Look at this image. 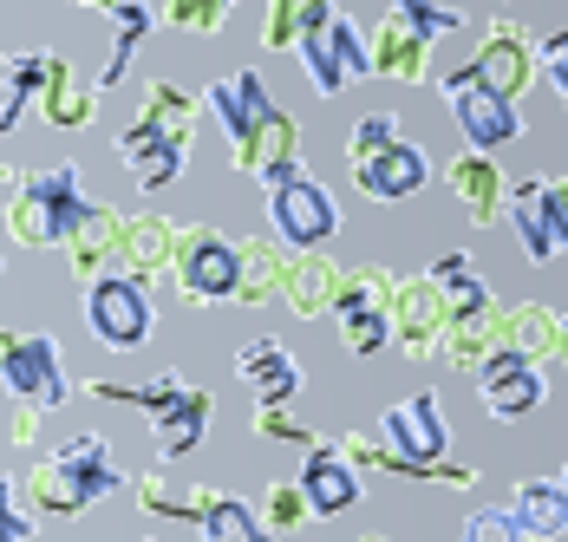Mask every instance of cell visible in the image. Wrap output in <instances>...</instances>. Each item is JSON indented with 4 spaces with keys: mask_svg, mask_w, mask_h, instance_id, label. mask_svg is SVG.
<instances>
[{
    "mask_svg": "<svg viewBox=\"0 0 568 542\" xmlns=\"http://www.w3.org/2000/svg\"><path fill=\"white\" fill-rule=\"evenodd\" d=\"M118 484H124V471H118V458H112V438L79 432V438H65L53 458H40L20 490H27V503L47 510V516H79V510L105 503Z\"/></svg>",
    "mask_w": 568,
    "mask_h": 542,
    "instance_id": "1",
    "label": "cell"
},
{
    "mask_svg": "<svg viewBox=\"0 0 568 542\" xmlns=\"http://www.w3.org/2000/svg\"><path fill=\"white\" fill-rule=\"evenodd\" d=\"M393 288L398 274L393 269H346L341 281V301H334V321H341V340L353 360H373L393 347Z\"/></svg>",
    "mask_w": 568,
    "mask_h": 542,
    "instance_id": "2",
    "label": "cell"
},
{
    "mask_svg": "<svg viewBox=\"0 0 568 542\" xmlns=\"http://www.w3.org/2000/svg\"><path fill=\"white\" fill-rule=\"evenodd\" d=\"M85 327L99 347L112 353H138L158 327V308H151V288L138 274H99L85 281Z\"/></svg>",
    "mask_w": 568,
    "mask_h": 542,
    "instance_id": "3",
    "label": "cell"
},
{
    "mask_svg": "<svg viewBox=\"0 0 568 542\" xmlns=\"http://www.w3.org/2000/svg\"><path fill=\"white\" fill-rule=\"evenodd\" d=\"M470 79L504 99V106H523V92L536 86V33L516 20V13H490L484 20V40L470 53Z\"/></svg>",
    "mask_w": 568,
    "mask_h": 542,
    "instance_id": "4",
    "label": "cell"
},
{
    "mask_svg": "<svg viewBox=\"0 0 568 542\" xmlns=\"http://www.w3.org/2000/svg\"><path fill=\"white\" fill-rule=\"evenodd\" d=\"M268 229L287 255H314L341 235V203L321 177H294L282 190H268Z\"/></svg>",
    "mask_w": 568,
    "mask_h": 542,
    "instance_id": "5",
    "label": "cell"
},
{
    "mask_svg": "<svg viewBox=\"0 0 568 542\" xmlns=\"http://www.w3.org/2000/svg\"><path fill=\"white\" fill-rule=\"evenodd\" d=\"M176 294L190 308H216L235 301V235L210 229V222H183V242H176Z\"/></svg>",
    "mask_w": 568,
    "mask_h": 542,
    "instance_id": "6",
    "label": "cell"
},
{
    "mask_svg": "<svg viewBox=\"0 0 568 542\" xmlns=\"http://www.w3.org/2000/svg\"><path fill=\"white\" fill-rule=\"evenodd\" d=\"M0 385H7L20 405L59 412V405L72 399V380H65V353H59L53 333H13L7 353H0Z\"/></svg>",
    "mask_w": 568,
    "mask_h": 542,
    "instance_id": "7",
    "label": "cell"
},
{
    "mask_svg": "<svg viewBox=\"0 0 568 542\" xmlns=\"http://www.w3.org/2000/svg\"><path fill=\"white\" fill-rule=\"evenodd\" d=\"M445 111H452V124L464 131V151H504L523 138V111L504 106V99H490L477 79H470V66H457L445 72Z\"/></svg>",
    "mask_w": 568,
    "mask_h": 542,
    "instance_id": "8",
    "label": "cell"
},
{
    "mask_svg": "<svg viewBox=\"0 0 568 542\" xmlns=\"http://www.w3.org/2000/svg\"><path fill=\"white\" fill-rule=\"evenodd\" d=\"M445 321H452V308H445V294L432 288V274H398V288H393V347L412 360V367L438 360Z\"/></svg>",
    "mask_w": 568,
    "mask_h": 542,
    "instance_id": "9",
    "label": "cell"
},
{
    "mask_svg": "<svg viewBox=\"0 0 568 542\" xmlns=\"http://www.w3.org/2000/svg\"><path fill=\"white\" fill-rule=\"evenodd\" d=\"M190 124H151V118H131L124 131H118V158L124 170L138 177V190H171L176 177H183V163H190Z\"/></svg>",
    "mask_w": 568,
    "mask_h": 542,
    "instance_id": "10",
    "label": "cell"
},
{
    "mask_svg": "<svg viewBox=\"0 0 568 542\" xmlns=\"http://www.w3.org/2000/svg\"><path fill=\"white\" fill-rule=\"evenodd\" d=\"M477 399H484V412L497 419V425H523L529 412H542V399H549V373L536 367V360H516V353H490L477 373Z\"/></svg>",
    "mask_w": 568,
    "mask_h": 542,
    "instance_id": "11",
    "label": "cell"
},
{
    "mask_svg": "<svg viewBox=\"0 0 568 542\" xmlns=\"http://www.w3.org/2000/svg\"><path fill=\"white\" fill-rule=\"evenodd\" d=\"M235 170L255 177L262 190H282V183H294V177H307V170H301V124L275 106L242 144H235Z\"/></svg>",
    "mask_w": 568,
    "mask_h": 542,
    "instance_id": "12",
    "label": "cell"
},
{
    "mask_svg": "<svg viewBox=\"0 0 568 542\" xmlns=\"http://www.w3.org/2000/svg\"><path fill=\"white\" fill-rule=\"evenodd\" d=\"M203 99V111L223 124L229 144H242L268 111H275V99H268V79L255 72V66H235V72H223V79H210V92H196Z\"/></svg>",
    "mask_w": 568,
    "mask_h": 542,
    "instance_id": "13",
    "label": "cell"
},
{
    "mask_svg": "<svg viewBox=\"0 0 568 542\" xmlns=\"http://www.w3.org/2000/svg\"><path fill=\"white\" fill-rule=\"evenodd\" d=\"M346 170H353L359 197H373V203H405V197H418V190L432 183V158H425V144H412V138L386 144L379 158H366V163H346Z\"/></svg>",
    "mask_w": 568,
    "mask_h": 542,
    "instance_id": "14",
    "label": "cell"
},
{
    "mask_svg": "<svg viewBox=\"0 0 568 542\" xmlns=\"http://www.w3.org/2000/svg\"><path fill=\"white\" fill-rule=\"evenodd\" d=\"M366 59H373V79H398V86H425L432 79V47L405 27V13L386 7L366 33Z\"/></svg>",
    "mask_w": 568,
    "mask_h": 542,
    "instance_id": "15",
    "label": "cell"
},
{
    "mask_svg": "<svg viewBox=\"0 0 568 542\" xmlns=\"http://www.w3.org/2000/svg\"><path fill=\"white\" fill-rule=\"evenodd\" d=\"M235 380L255 392V405H287L301 392V360L287 353V340L262 333V340H242L235 347Z\"/></svg>",
    "mask_w": 568,
    "mask_h": 542,
    "instance_id": "16",
    "label": "cell"
},
{
    "mask_svg": "<svg viewBox=\"0 0 568 542\" xmlns=\"http://www.w3.org/2000/svg\"><path fill=\"white\" fill-rule=\"evenodd\" d=\"M92 13H105V27H112V53L99 66V79H92V92L105 99L112 86H124V72H131V59L144 47V33H158V7H144V0H85Z\"/></svg>",
    "mask_w": 568,
    "mask_h": 542,
    "instance_id": "17",
    "label": "cell"
},
{
    "mask_svg": "<svg viewBox=\"0 0 568 542\" xmlns=\"http://www.w3.org/2000/svg\"><path fill=\"white\" fill-rule=\"evenodd\" d=\"M445 183H452L457 210L470 217V229H490V222H504V197H510V183H504L497 158H484V151H457L452 170H445Z\"/></svg>",
    "mask_w": 568,
    "mask_h": 542,
    "instance_id": "18",
    "label": "cell"
},
{
    "mask_svg": "<svg viewBox=\"0 0 568 542\" xmlns=\"http://www.w3.org/2000/svg\"><path fill=\"white\" fill-rule=\"evenodd\" d=\"M27 197L40 203V217L53 229V249H65V242L79 235V222L92 217V197H85V183H79V163L33 170V177H27Z\"/></svg>",
    "mask_w": 568,
    "mask_h": 542,
    "instance_id": "19",
    "label": "cell"
},
{
    "mask_svg": "<svg viewBox=\"0 0 568 542\" xmlns=\"http://www.w3.org/2000/svg\"><path fill=\"white\" fill-rule=\"evenodd\" d=\"M190 530H196V542H275L262 510H248L242 496L210 490V484L190 490Z\"/></svg>",
    "mask_w": 568,
    "mask_h": 542,
    "instance_id": "20",
    "label": "cell"
},
{
    "mask_svg": "<svg viewBox=\"0 0 568 542\" xmlns=\"http://www.w3.org/2000/svg\"><path fill=\"white\" fill-rule=\"evenodd\" d=\"M556 333H562V314L549 301H510V308H497V347L516 353V360L549 367L556 360Z\"/></svg>",
    "mask_w": 568,
    "mask_h": 542,
    "instance_id": "21",
    "label": "cell"
},
{
    "mask_svg": "<svg viewBox=\"0 0 568 542\" xmlns=\"http://www.w3.org/2000/svg\"><path fill=\"white\" fill-rule=\"evenodd\" d=\"M294 484H301V496H307V510H314V516H346V510L359 503V471L346 464L334 444H314Z\"/></svg>",
    "mask_w": 568,
    "mask_h": 542,
    "instance_id": "22",
    "label": "cell"
},
{
    "mask_svg": "<svg viewBox=\"0 0 568 542\" xmlns=\"http://www.w3.org/2000/svg\"><path fill=\"white\" fill-rule=\"evenodd\" d=\"M504 222L516 229V242H523V262H556V229H549V177H523L510 183V197H504Z\"/></svg>",
    "mask_w": 568,
    "mask_h": 542,
    "instance_id": "23",
    "label": "cell"
},
{
    "mask_svg": "<svg viewBox=\"0 0 568 542\" xmlns=\"http://www.w3.org/2000/svg\"><path fill=\"white\" fill-rule=\"evenodd\" d=\"M334 13H341L334 0H301V47H294V59H301L307 86H314L321 99H341L346 92V72H341V59H334V47H327Z\"/></svg>",
    "mask_w": 568,
    "mask_h": 542,
    "instance_id": "24",
    "label": "cell"
},
{
    "mask_svg": "<svg viewBox=\"0 0 568 542\" xmlns=\"http://www.w3.org/2000/svg\"><path fill=\"white\" fill-rule=\"evenodd\" d=\"M176 242H183V222H171V217H124V249H118V262H124V274H138V281L151 288L158 274L176 269Z\"/></svg>",
    "mask_w": 568,
    "mask_h": 542,
    "instance_id": "25",
    "label": "cell"
},
{
    "mask_svg": "<svg viewBox=\"0 0 568 542\" xmlns=\"http://www.w3.org/2000/svg\"><path fill=\"white\" fill-rule=\"evenodd\" d=\"M341 281H346V269L327 255V249H314V255H287L282 301L301 314V321H314V314H334V301H341Z\"/></svg>",
    "mask_w": 568,
    "mask_h": 542,
    "instance_id": "26",
    "label": "cell"
},
{
    "mask_svg": "<svg viewBox=\"0 0 568 542\" xmlns=\"http://www.w3.org/2000/svg\"><path fill=\"white\" fill-rule=\"evenodd\" d=\"M282 281H287L282 242H268V235H242V242H235V301H242V308L282 301Z\"/></svg>",
    "mask_w": 568,
    "mask_h": 542,
    "instance_id": "27",
    "label": "cell"
},
{
    "mask_svg": "<svg viewBox=\"0 0 568 542\" xmlns=\"http://www.w3.org/2000/svg\"><path fill=\"white\" fill-rule=\"evenodd\" d=\"M210 419H216V399L203 392V385H183V399H176L171 412H158L151 419V438H158V458L176 464V458H190L203 438H210Z\"/></svg>",
    "mask_w": 568,
    "mask_h": 542,
    "instance_id": "28",
    "label": "cell"
},
{
    "mask_svg": "<svg viewBox=\"0 0 568 542\" xmlns=\"http://www.w3.org/2000/svg\"><path fill=\"white\" fill-rule=\"evenodd\" d=\"M118 249H124V210L112 203H92V217L79 222V235L65 242V262L79 281H99V274H112Z\"/></svg>",
    "mask_w": 568,
    "mask_h": 542,
    "instance_id": "29",
    "label": "cell"
},
{
    "mask_svg": "<svg viewBox=\"0 0 568 542\" xmlns=\"http://www.w3.org/2000/svg\"><path fill=\"white\" fill-rule=\"evenodd\" d=\"M53 66H59V53H47V47L0 59V138H7V131L27 118V106H40V92H47Z\"/></svg>",
    "mask_w": 568,
    "mask_h": 542,
    "instance_id": "30",
    "label": "cell"
},
{
    "mask_svg": "<svg viewBox=\"0 0 568 542\" xmlns=\"http://www.w3.org/2000/svg\"><path fill=\"white\" fill-rule=\"evenodd\" d=\"M40 118L53 124V131H85L92 118H99V92L72 72V59L59 53L53 79H47V92H40Z\"/></svg>",
    "mask_w": 568,
    "mask_h": 542,
    "instance_id": "31",
    "label": "cell"
},
{
    "mask_svg": "<svg viewBox=\"0 0 568 542\" xmlns=\"http://www.w3.org/2000/svg\"><path fill=\"white\" fill-rule=\"evenodd\" d=\"M504 510L516 516L523 536H568V496H562L556 478H529V484H516Z\"/></svg>",
    "mask_w": 568,
    "mask_h": 542,
    "instance_id": "32",
    "label": "cell"
},
{
    "mask_svg": "<svg viewBox=\"0 0 568 542\" xmlns=\"http://www.w3.org/2000/svg\"><path fill=\"white\" fill-rule=\"evenodd\" d=\"M183 373H158V380H138V385H124V380H85V392L92 399H105V405H138L144 419H158V412H171L176 399H183Z\"/></svg>",
    "mask_w": 568,
    "mask_h": 542,
    "instance_id": "33",
    "label": "cell"
},
{
    "mask_svg": "<svg viewBox=\"0 0 568 542\" xmlns=\"http://www.w3.org/2000/svg\"><path fill=\"white\" fill-rule=\"evenodd\" d=\"M490 353H497V314H490V321H445V347H438V360H445V367L477 373Z\"/></svg>",
    "mask_w": 568,
    "mask_h": 542,
    "instance_id": "34",
    "label": "cell"
},
{
    "mask_svg": "<svg viewBox=\"0 0 568 542\" xmlns=\"http://www.w3.org/2000/svg\"><path fill=\"white\" fill-rule=\"evenodd\" d=\"M262 523H268V536H294V530L314 523V510H307V496H301L294 478H282V484L262 490Z\"/></svg>",
    "mask_w": 568,
    "mask_h": 542,
    "instance_id": "35",
    "label": "cell"
},
{
    "mask_svg": "<svg viewBox=\"0 0 568 542\" xmlns=\"http://www.w3.org/2000/svg\"><path fill=\"white\" fill-rule=\"evenodd\" d=\"M158 27H171V33H223L229 0H164L158 7Z\"/></svg>",
    "mask_w": 568,
    "mask_h": 542,
    "instance_id": "36",
    "label": "cell"
},
{
    "mask_svg": "<svg viewBox=\"0 0 568 542\" xmlns=\"http://www.w3.org/2000/svg\"><path fill=\"white\" fill-rule=\"evenodd\" d=\"M405 131H398V111H366L353 131H346V163H366V158H379L386 144H398Z\"/></svg>",
    "mask_w": 568,
    "mask_h": 542,
    "instance_id": "37",
    "label": "cell"
},
{
    "mask_svg": "<svg viewBox=\"0 0 568 542\" xmlns=\"http://www.w3.org/2000/svg\"><path fill=\"white\" fill-rule=\"evenodd\" d=\"M138 510L144 516H164V523H190V490H176L164 471H144L138 478Z\"/></svg>",
    "mask_w": 568,
    "mask_h": 542,
    "instance_id": "38",
    "label": "cell"
},
{
    "mask_svg": "<svg viewBox=\"0 0 568 542\" xmlns=\"http://www.w3.org/2000/svg\"><path fill=\"white\" fill-rule=\"evenodd\" d=\"M398 13H405V27L432 47V40H445V33H457L464 27V13L457 7H438V0H393Z\"/></svg>",
    "mask_w": 568,
    "mask_h": 542,
    "instance_id": "39",
    "label": "cell"
},
{
    "mask_svg": "<svg viewBox=\"0 0 568 542\" xmlns=\"http://www.w3.org/2000/svg\"><path fill=\"white\" fill-rule=\"evenodd\" d=\"M327 47H334V59H341L346 79H373V59H366V33L346 20V13H334V27H327Z\"/></svg>",
    "mask_w": 568,
    "mask_h": 542,
    "instance_id": "40",
    "label": "cell"
},
{
    "mask_svg": "<svg viewBox=\"0 0 568 542\" xmlns=\"http://www.w3.org/2000/svg\"><path fill=\"white\" fill-rule=\"evenodd\" d=\"M262 47H268V53H294V47H301V0H268V13H262Z\"/></svg>",
    "mask_w": 568,
    "mask_h": 542,
    "instance_id": "41",
    "label": "cell"
},
{
    "mask_svg": "<svg viewBox=\"0 0 568 542\" xmlns=\"http://www.w3.org/2000/svg\"><path fill=\"white\" fill-rule=\"evenodd\" d=\"M457 542H523V530H516L510 510L497 503V510H470L464 530H457Z\"/></svg>",
    "mask_w": 568,
    "mask_h": 542,
    "instance_id": "42",
    "label": "cell"
},
{
    "mask_svg": "<svg viewBox=\"0 0 568 542\" xmlns=\"http://www.w3.org/2000/svg\"><path fill=\"white\" fill-rule=\"evenodd\" d=\"M255 438H282V444H307V451L321 444V438L307 432L287 405H255Z\"/></svg>",
    "mask_w": 568,
    "mask_h": 542,
    "instance_id": "43",
    "label": "cell"
},
{
    "mask_svg": "<svg viewBox=\"0 0 568 542\" xmlns=\"http://www.w3.org/2000/svg\"><path fill=\"white\" fill-rule=\"evenodd\" d=\"M536 72L556 86V99L568 106V27H556L549 40H536Z\"/></svg>",
    "mask_w": 568,
    "mask_h": 542,
    "instance_id": "44",
    "label": "cell"
},
{
    "mask_svg": "<svg viewBox=\"0 0 568 542\" xmlns=\"http://www.w3.org/2000/svg\"><path fill=\"white\" fill-rule=\"evenodd\" d=\"M0 542H33V516L20 510V484L0 471Z\"/></svg>",
    "mask_w": 568,
    "mask_h": 542,
    "instance_id": "45",
    "label": "cell"
},
{
    "mask_svg": "<svg viewBox=\"0 0 568 542\" xmlns=\"http://www.w3.org/2000/svg\"><path fill=\"white\" fill-rule=\"evenodd\" d=\"M549 229H556V249H568V177H549Z\"/></svg>",
    "mask_w": 568,
    "mask_h": 542,
    "instance_id": "46",
    "label": "cell"
},
{
    "mask_svg": "<svg viewBox=\"0 0 568 542\" xmlns=\"http://www.w3.org/2000/svg\"><path fill=\"white\" fill-rule=\"evenodd\" d=\"M40 419H47V412H40V405H20V412H13V444H40Z\"/></svg>",
    "mask_w": 568,
    "mask_h": 542,
    "instance_id": "47",
    "label": "cell"
},
{
    "mask_svg": "<svg viewBox=\"0 0 568 542\" xmlns=\"http://www.w3.org/2000/svg\"><path fill=\"white\" fill-rule=\"evenodd\" d=\"M549 367H568V314H562V333H556V360Z\"/></svg>",
    "mask_w": 568,
    "mask_h": 542,
    "instance_id": "48",
    "label": "cell"
},
{
    "mask_svg": "<svg viewBox=\"0 0 568 542\" xmlns=\"http://www.w3.org/2000/svg\"><path fill=\"white\" fill-rule=\"evenodd\" d=\"M523 542H568V536H523Z\"/></svg>",
    "mask_w": 568,
    "mask_h": 542,
    "instance_id": "49",
    "label": "cell"
},
{
    "mask_svg": "<svg viewBox=\"0 0 568 542\" xmlns=\"http://www.w3.org/2000/svg\"><path fill=\"white\" fill-rule=\"evenodd\" d=\"M556 484H562V496H568V464H562V478H556Z\"/></svg>",
    "mask_w": 568,
    "mask_h": 542,
    "instance_id": "50",
    "label": "cell"
},
{
    "mask_svg": "<svg viewBox=\"0 0 568 542\" xmlns=\"http://www.w3.org/2000/svg\"><path fill=\"white\" fill-rule=\"evenodd\" d=\"M366 542H386V536H366Z\"/></svg>",
    "mask_w": 568,
    "mask_h": 542,
    "instance_id": "51",
    "label": "cell"
}]
</instances>
